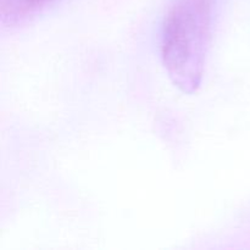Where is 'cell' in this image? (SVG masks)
Listing matches in <instances>:
<instances>
[{
    "instance_id": "obj_1",
    "label": "cell",
    "mask_w": 250,
    "mask_h": 250,
    "mask_svg": "<svg viewBox=\"0 0 250 250\" xmlns=\"http://www.w3.org/2000/svg\"><path fill=\"white\" fill-rule=\"evenodd\" d=\"M216 0H175L161 31V60L185 94L198 90L212 38Z\"/></svg>"
},
{
    "instance_id": "obj_2",
    "label": "cell",
    "mask_w": 250,
    "mask_h": 250,
    "mask_svg": "<svg viewBox=\"0 0 250 250\" xmlns=\"http://www.w3.org/2000/svg\"><path fill=\"white\" fill-rule=\"evenodd\" d=\"M62 0H0V19L4 27H19L33 21Z\"/></svg>"
}]
</instances>
